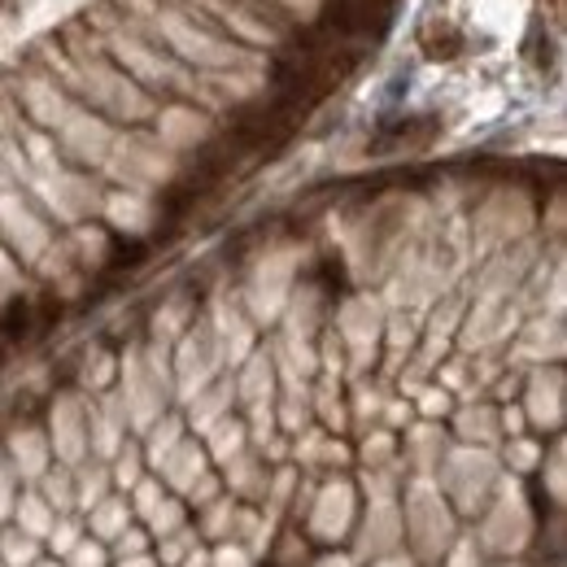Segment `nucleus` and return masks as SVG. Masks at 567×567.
<instances>
[{
    "instance_id": "obj_1",
    "label": "nucleus",
    "mask_w": 567,
    "mask_h": 567,
    "mask_svg": "<svg viewBox=\"0 0 567 567\" xmlns=\"http://www.w3.org/2000/svg\"><path fill=\"white\" fill-rule=\"evenodd\" d=\"M406 528H411V542H415V550H420L424 559H436V555L445 550V542H450V506L441 502V494H436L427 481H420V485L411 489Z\"/></svg>"
},
{
    "instance_id": "obj_2",
    "label": "nucleus",
    "mask_w": 567,
    "mask_h": 567,
    "mask_svg": "<svg viewBox=\"0 0 567 567\" xmlns=\"http://www.w3.org/2000/svg\"><path fill=\"white\" fill-rule=\"evenodd\" d=\"M402 542V515L393 502H375L371 515H367V528L358 537V555L362 559H384L393 555V546Z\"/></svg>"
},
{
    "instance_id": "obj_3",
    "label": "nucleus",
    "mask_w": 567,
    "mask_h": 567,
    "mask_svg": "<svg viewBox=\"0 0 567 567\" xmlns=\"http://www.w3.org/2000/svg\"><path fill=\"white\" fill-rule=\"evenodd\" d=\"M350 524H354V489L350 485H328L315 502V511H310V528L323 542H337Z\"/></svg>"
},
{
    "instance_id": "obj_4",
    "label": "nucleus",
    "mask_w": 567,
    "mask_h": 567,
    "mask_svg": "<svg viewBox=\"0 0 567 567\" xmlns=\"http://www.w3.org/2000/svg\"><path fill=\"white\" fill-rule=\"evenodd\" d=\"M162 476L175 485V489H193L202 476H206V458L197 445H175L166 458H162Z\"/></svg>"
},
{
    "instance_id": "obj_5",
    "label": "nucleus",
    "mask_w": 567,
    "mask_h": 567,
    "mask_svg": "<svg viewBox=\"0 0 567 567\" xmlns=\"http://www.w3.org/2000/svg\"><path fill=\"white\" fill-rule=\"evenodd\" d=\"M127 502L123 497H101L96 506H92V533H96V542H118L123 533H127Z\"/></svg>"
},
{
    "instance_id": "obj_6",
    "label": "nucleus",
    "mask_w": 567,
    "mask_h": 567,
    "mask_svg": "<svg viewBox=\"0 0 567 567\" xmlns=\"http://www.w3.org/2000/svg\"><path fill=\"white\" fill-rule=\"evenodd\" d=\"M13 515H18V524H22V537H49V528H53V519H58V511L44 502L40 494H27L22 502H13Z\"/></svg>"
},
{
    "instance_id": "obj_7",
    "label": "nucleus",
    "mask_w": 567,
    "mask_h": 567,
    "mask_svg": "<svg viewBox=\"0 0 567 567\" xmlns=\"http://www.w3.org/2000/svg\"><path fill=\"white\" fill-rule=\"evenodd\" d=\"M44 458H49V450H44V436L40 432H18L13 436V467L27 481H40L44 476Z\"/></svg>"
},
{
    "instance_id": "obj_8",
    "label": "nucleus",
    "mask_w": 567,
    "mask_h": 567,
    "mask_svg": "<svg viewBox=\"0 0 567 567\" xmlns=\"http://www.w3.org/2000/svg\"><path fill=\"white\" fill-rule=\"evenodd\" d=\"M53 436H58V454H62L66 463H79V454H83V427L74 420L71 398L53 411Z\"/></svg>"
},
{
    "instance_id": "obj_9",
    "label": "nucleus",
    "mask_w": 567,
    "mask_h": 567,
    "mask_svg": "<svg viewBox=\"0 0 567 567\" xmlns=\"http://www.w3.org/2000/svg\"><path fill=\"white\" fill-rule=\"evenodd\" d=\"M105 485H110V472L105 467H83L74 476V506L79 511H92L101 497H105Z\"/></svg>"
},
{
    "instance_id": "obj_10",
    "label": "nucleus",
    "mask_w": 567,
    "mask_h": 567,
    "mask_svg": "<svg viewBox=\"0 0 567 567\" xmlns=\"http://www.w3.org/2000/svg\"><path fill=\"white\" fill-rule=\"evenodd\" d=\"M40 481H44V494L40 497H44L58 515H62V511H71L74 506V476L71 472H44Z\"/></svg>"
},
{
    "instance_id": "obj_11",
    "label": "nucleus",
    "mask_w": 567,
    "mask_h": 567,
    "mask_svg": "<svg viewBox=\"0 0 567 567\" xmlns=\"http://www.w3.org/2000/svg\"><path fill=\"white\" fill-rule=\"evenodd\" d=\"M0 546H4V564L9 567H31L40 559V546L31 537H22V533H4Z\"/></svg>"
},
{
    "instance_id": "obj_12",
    "label": "nucleus",
    "mask_w": 567,
    "mask_h": 567,
    "mask_svg": "<svg viewBox=\"0 0 567 567\" xmlns=\"http://www.w3.org/2000/svg\"><path fill=\"white\" fill-rule=\"evenodd\" d=\"M240 445H245V427H240V424H218V427H214V458L231 463V458L240 454Z\"/></svg>"
},
{
    "instance_id": "obj_13",
    "label": "nucleus",
    "mask_w": 567,
    "mask_h": 567,
    "mask_svg": "<svg viewBox=\"0 0 567 567\" xmlns=\"http://www.w3.org/2000/svg\"><path fill=\"white\" fill-rule=\"evenodd\" d=\"M79 542H83V533H79V519H71V515L53 519V528H49V546H53L58 555H71Z\"/></svg>"
},
{
    "instance_id": "obj_14",
    "label": "nucleus",
    "mask_w": 567,
    "mask_h": 567,
    "mask_svg": "<svg viewBox=\"0 0 567 567\" xmlns=\"http://www.w3.org/2000/svg\"><path fill=\"white\" fill-rule=\"evenodd\" d=\"M148 524H153V533H162V537L179 533V528H184V511H179V502H166V497H162V506L148 515Z\"/></svg>"
},
{
    "instance_id": "obj_15",
    "label": "nucleus",
    "mask_w": 567,
    "mask_h": 567,
    "mask_svg": "<svg viewBox=\"0 0 567 567\" xmlns=\"http://www.w3.org/2000/svg\"><path fill=\"white\" fill-rule=\"evenodd\" d=\"M193 550H197V537H193L188 528H179V533L162 537V559H166V564H184Z\"/></svg>"
},
{
    "instance_id": "obj_16",
    "label": "nucleus",
    "mask_w": 567,
    "mask_h": 567,
    "mask_svg": "<svg viewBox=\"0 0 567 567\" xmlns=\"http://www.w3.org/2000/svg\"><path fill=\"white\" fill-rule=\"evenodd\" d=\"M175 445H179V424L171 420V424L153 427V441H148V458H153V463L162 467V458H166V454H171Z\"/></svg>"
},
{
    "instance_id": "obj_17",
    "label": "nucleus",
    "mask_w": 567,
    "mask_h": 567,
    "mask_svg": "<svg viewBox=\"0 0 567 567\" xmlns=\"http://www.w3.org/2000/svg\"><path fill=\"white\" fill-rule=\"evenodd\" d=\"M231 476H236L231 485H236L240 494H258V489H262V481H258V463H254V458H240V454H236V458H231Z\"/></svg>"
},
{
    "instance_id": "obj_18",
    "label": "nucleus",
    "mask_w": 567,
    "mask_h": 567,
    "mask_svg": "<svg viewBox=\"0 0 567 567\" xmlns=\"http://www.w3.org/2000/svg\"><path fill=\"white\" fill-rule=\"evenodd\" d=\"M114 481H118V485H127V489H136V485H141V454L123 450V454H118V463H114Z\"/></svg>"
},
{
    "instance_id": "obj_19",
    "label": "nucleus",
    "mask_w": 567,
    "mask_h": 567,
    "mask_svg": "<svg viewBox=\"0 0 567 567\" xmlns=\"http://www.w3.org/2000/svg\"><path fill=\"white\" fill-rule=\"evenodd\" d=\"M231 515H236V506H231V502H214L210 515H206V533H210V537L231 533Z\"/></svg>"
},
{
    "instance_id": "obj_20",
    "label": "nucleus",
    "mask_w": 567,
    "mask_h": 567,
    "mask_svg": "<svg viewBox=\"0 0 567 567\" xmlns=\"http://www.w3.org/2000/svg\"><path fill=\"white\" fill-rule=\"evenodd\" d=\"M249 564H254V555L240 542H231V546H223V550L210 555V567H249Z\"/></svg>"
},
{
    "instance_id": "obj_21",
    "label": "nucleus",
    "mask_w": 567,
    "mask_h": 567,
    "mask_svg": "<svg viewBox=\"0 0 567 567\" xmlns=\"http://www.w3.org/2000/svg\"><path fill=\"white\" fill-rule=\"evenodd\" d=\"M71 564L74 567H105V546H96V542H79L71 550Z\"/></svg>"
},
{
    "instance_id": "obj_22",
    "label": "nucleus",
    "mask_w": 567,
    "mask_h": 567,
    "mask_svg": "<svg viewBox=\"0 0 567 567\" xmlns=\"http://www.w3.org/2000/svg\"><path fill=\"white\" fill-rule=\"evenodd\" d=\"M157 506H162V489H157L153 481H141V485H136V511H141L144 519H148Z\"/></svg>"
},
{
    "instance_id": "obj_23",
    "label": "nucleus",
    "mask_w": 567,
    "mask_h": 567,
    "mask_svg": "<svg viewBox=\"0 0 567 567\" xmlns=\"http://www.w3.org/2000/svg\"><path fill=\"white\" fill-rule=\"evenodd\" d=\"M0 515H13V472L0 463Z\"/></svg>"
},
{
    "instance_id": "obj_24",
    "label": "nucleus",
    "mask_w": 567,
    "mask_h": 567,
    "mask_svg": "<svg viewBox=\"0 0 567 567\" xmlns=\"http://www.w3.org/2000/svg\"><path fill=\"white\" fill-rule=\"evenodd\" d=\"M118 550H123V559L144 555V533H123V537H118Z\"/></svg>"
},
{
    "instance_id": "obj_25",
    "label": "nucleus",
    "mask_w": 567,
    "mask_h": 567,
    "mask_svg": "<svg viewBox=\"0 0 567 567\" xmlns=\"http://www.w3.org/2000/svg\"><path fill=\"white\" fill-rule=\"evenodd\" d=\"M472 564H476V542H458V550H454L450 567H472Z\"/></svg>"
},
{
    "instance_id": "obj_26",
    "label": "nucleus",
    "mask_w": 567,
    "mask_h": 567,
    "mask_svg": "<svg viewBox=\"0 0 567 567\" xmlns=\"http://www.w3.org/2000/svg\"><path fill=\"white\" fill-rule=\"evenodd\" d=\"M184 567H210V555H206V550H193V555L184 559Z\"/></svg>"
},
{
    "instance_id": "obj_27",
    "label": "nucleus",
    "mask_w": 567,
    "mask_h": 567,
    "mask_svg": "<svg viewBox=\"0 0 567 567\" xmlns=\"http://www.w3.org/2000/svg\"><path fill=\"white\" fill-rule=\"evenodd\" d=\"M375 567H415V564H411V559H402V555H384Z\"/></svg>"
},
{
    "instance_id": "obj_28",
    "label": "nucleus",
    "mask_w": 567,
    "mask_h": 567,
    "mask_svg": "<svg viewBox=\"0 0 567 567\" xmlns=\"http://www.w3.org/2000/svg\"><path fill=\"white\" fill-rule=\"evenodd\" d=\"M118 567H157V564H153L148 555H132V559H123Z\"/></svg>"
},
{
    "instance_id": "obj_29",
    "label": "nucleus",
    "mask_w": 567,
    "mask_h": 567,
    "mask_svg": "<svg viewBox=\"0 0 567 567\" xmlns=\"http://www.w3.org/2000/svg\"><path fill=\"white\" fill-rule=\"evenodd\" d=\"M319 567H354V564H350V559H341V555H328Z\"/></svg>"
},
{
    "instance_id": "obj_30",
    "label": "nucleus",
    "mask_w": 567,
    "mask_h": 567,
    "mask_svg": "<svg viewBox=\"0 0 567 567\" xmlns=\"http://www.w3.org/2000/svg\"><path fill=\"white\" fill-rule=\"evenodd\" d=\"M31 567H58V564H31Z\"/></svg>"
}]
</instances>
